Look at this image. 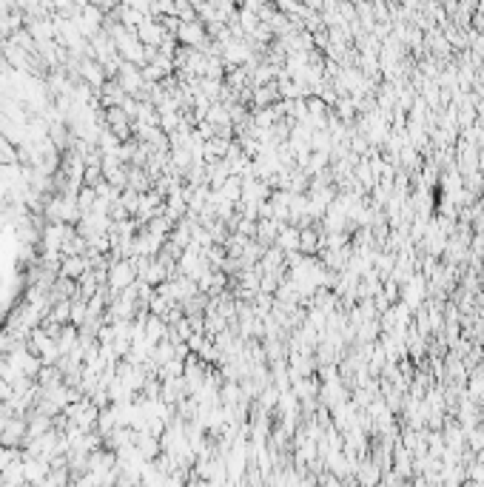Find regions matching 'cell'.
Instances as JSON below:
<instances>
[{
	"mask_svg": "<svg viewBox=\"0 0 484 487\" xmlns=\"http://www.w3.org/2000/svg\"><path fill=\"white\" fill-rule=\"evenodd\" d=\"M131 280H134V268H131V262H117V265L111 268V276H108L111 288H125Z\"/></svg>",
	"mask_w": 484,
	"mask_h": 487,
	"instance_id": "1",
	"label": "cell"
},
{
	"mask_svg": "<svg viewBox=\"0 0 484 487\" xmlns=\"http://www.w3.org/2000/svg\"><path fill=\"white\" fill-rule=\"evenodd\" d=\"M18 149H15V143H9V137L0 131V166H15L18 163Z\"/></svg>",
	"mask_w": 484,
	"mask_h": 487,
	"instance_id": "2",
	"label": "cell"
},
{
	"mask_svg": "<svg viewBox=\"0 0 484 487\" xmlns=\"http://www.w3.org/2000/svg\"><path fill=\"white\" fill-rule=\"evenodd\" d=\"M86 271V262L80 259V257H72V259H66V265H63V276H77V273H83Z\"/></svg>",
	"mask_w": 484,
	"mask_h": 487,
	"instance_id": "3",
	"label": "cell"
}]
</instances>
